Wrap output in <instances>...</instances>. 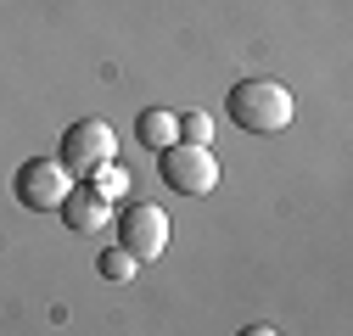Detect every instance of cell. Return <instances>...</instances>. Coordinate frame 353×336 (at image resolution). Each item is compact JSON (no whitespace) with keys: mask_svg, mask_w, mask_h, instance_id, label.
Segmentation results:
<instances>
[{"mask_svg":"<svg viewBox=\"0 0 353 336\" xmlns=\"http://www.w3.org/2000/svg\"><path fill=\"white\" fill-rule=\"evenodd\" d=\"M230 123L247 135H281L292 123V90L275 78H241L230 90Z\"/></svg>","mask_w":353,"mask_h":336,"instance_id":"6da1fadb","label":"cell"},{"mask_svg":"<svg viewBox=\"0 0 353 336\" xmlns=\"http://www.w3.org/2000/svg\"><path fill=\"white\" fill-rule=\"evenodd\" d=\"M112 157H118V135L107 129L101 118H79V123H68L62 151H57V162L68 168V180H96L101 168H112Z\"/></svg>","mask_w":353,"mask_h":336,"instance_id":"7a4b0ae2","label":"cell"},{"mask_svg":"<svg viewBox=\"0 0 353 336\" xmlns=\"http://www.w3.org/2000/svg\"><path fill=\"white\" fill-rule=\"evenodd\" d=\"M163 185L180 191V196H208V191H219V162H213V151L174 140V146L163 151Z\"/></svg>","mask_w":353,"mask_h":336,"instance_id":"3957f363","label":"cell"},{"mask_svg":"<svg viewBox=\"0 0 353 336\" xmlns=\"http://www.w3.org/2000/svg\"><path fill=\"white\" fill-rule=\"evenodd\" d=\"M68 168L62 162H51V157H28L23 168H17V180H12V196L28 207V213H57L62 207V196H68Z\"/></svg>","mask_w":353,"mask_h":336,"instance_id":"277c9868","label":"cell"},{"mask_svg":"<svg viewBox=\"0 0 353 336\" xmlns=\"http://www.w3.org/2000/svg\"><path fill=\"white\" fill-rule=\"evenodd\" d=\"M118 246H123L135 264L163 258V246H168V213H163V207H152V202L118 213Z\"/></svg>","mask_w":353,"mask_h":336,"instance_id":"5b68a950","label":"cell"},{"mask_svg":"<svg viewBox=\"0 0 353 336\" xmlns=\"http://www.w3.org/2000/svg\"><path fill=\"white\" fill-rule=\"evenodd\" d=\"M57 213H62V224L73 235H96V230L112 224V196H101L90 180H79V185H68V196H62Z\"/></svg>","mask_w":353,"mask_h":336,"instance_id":"8992f818","label":"cell"},{"mask_svg":"<svg viewBox=\"0 0 353 336\" xmlns=\"http://www.w3.org/2000/svg\"><path fill=\"white\" fill-rule=\"evenodd\" d=\"M135 135H141V146H157V151H168L174 140H180V112H168V107H152V112H141Z\"/></svg>","mask_w":353,"mask_h":336,"instance_id":"52a82bcc","label":"cell"},{"mask_svg":"<svg viewBox=\"0 0 353 336\" xmlns=\"http://www.w3.org/2000/svg\"><path fill=\"white\" fill-rule=\"evenodd\" d=\"M180 140H185V146H208V140H213V118H208V112H185V118H180Z\"/></svg>","mask_w":353,"mask_h":336,"instance_id":"ba28073f","label":"cell"},{"mask_svg":"<svg viewBox=\"0 0 353 336\" xmlns=\"http://www.w3.org/2000/svg\"><path fill=\"white\" fill-rule=\"evenodd\" d=\"M135 269H141V264L129 258L123 246H112V252H101V275H107V280H129V275H135Z\"/></svg>","mask_w":353,"mask_h":336,"instance_id":"9c48e42d","label":"cell"},{"mask_svg":"<svg viewBox=\"0 0 353 336\" xmlns=\"http://www.w3.org/2000/svg\"><path fill=\"white\" fill-rule=\"evenodd\" d=\"M241 336H275V325H247Z\"/></svg>","mask_w":353,"mask_h":336,"instance_id":"30bf717a","label":"cell"}]
</instances>
